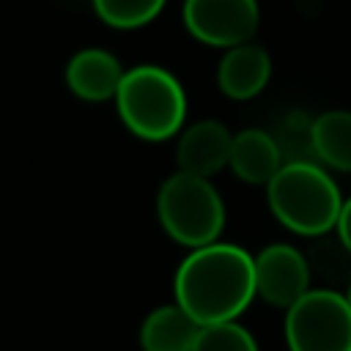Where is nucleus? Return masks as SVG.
I'll return each instance as SVG.
<instances>
[{
	"instance_id": "nucleus-1",
	"label": "nucleus",
	"mask_w": 351,
	"mask_h": 351,
	"mask_svg": "<svg viewBox=\"0 0 351 351\" xmlns=\"http://www.w3.org/2000/svg\"><path fill=\"white\" fill-rule=\"evenodd\" d=\"M173 291L200 326L236 321L255 296L252 255L225 241L195 247L176 269Z\"/></svg>"
},
{
	"instance_id": "nucleus-2",
	"label": "nucleus",
	"mask_w": 351,
	"mask_h": 351,
	"mask_svg": "<svg viewBox=\"0 0 351 351\" xmlns=\"http://www.w3.org/2000/svg\"><path fill=\"white\" fill-rule=\"evenodd\" d=\"M271 214L299 236H326L335 230L343 197L332 176L313 162H285L266 184Z\"/></svg>"
},
{
	"instance_id": "nucleus-3",
	"label": "nucleus",
	"mask_w": 351,
	"mask_h": 351,
	"mask_svg": "<svg viewBox=\"0 0 351 351\" xmlns=\"http://www.w3.org/2000/svg\"><path fill=\"white\" fill-rule=\"evenodd\" d=\"M115 107L132 134L148 143H159L184 126L186 93L167 69L134 66L121 80Z\"/></svg>"
},
{
	"instance_id": "nucleus-4",
	"label": "nucleus",
	"mask_w": 351,
	"mask_h": 351,
	"mask_svg": "<svg viewBox=\"0 0 351 351\" xmlns=\"http://www.w3.org/2000/svg\"><path fill=\"white\" fill-rule=\"evenodd\" d=\"M156 217L173 241L195 250L219 239L225 228V203L208 178L178 170L159 186Z\"/></svg>"
},
{
	"instance_id": "nucleus-5",
	"label": "nucleus",
	"mask_w": 351,
	"mask_h": 351,
	"mask_svg": "<svg viewBox=\"0 0 351 351\" xmlns=\"http://www.w3.org/2000/svg\"><path fill=\"white\" fill-rule=\"evenodd\" d=\"M288 351H351V304L337 291H307L285 310Z\"/></svg>"
},
{
	"instance_id": "nucleus-6",
	"label": "nucleus",
	"mask_w": 351,
	"mask_h": 351,
	"mask_svg": "<svg viewBox=\"0 0 351 351\" xmlns=\"http://www.w3.org/2000/svg\"><path fill=\"white\" fill-rule=\"evenodd\" d=\"M184 25L197 41L230 49L252 41L261 8L258 0H184Z\"/></svg>"
},
{
	"instance_id": "nucleus-7",
	"label": "nucleus",
	"mask_w": 351,
	"mask_h": 351,
	"mask_svg": "<svg viewBox=\"0 0 351 351\" xmlns=\"http://www.w3.org/2000/svg\"><path fill=\"white\" fill-rule=\"evenodd\" d=\"M255 296L271 307L288 310L310 291V263L307 255L291 244H269L255 258Z\"/></svg>"
},
{
	"instance_id": "nucleus-8",
	"label": "nucleus",
	"mask_w": 351,
	"mask_h": 351,
	"mask_svg": "<svg viewBox=\"0 0 351 351\" xmlns=\"http://www.w3.org/2000/svg\"><path fill=\"white\" fill-rule=\"evenodd\" d=\"M230 143L233 134L214 118H203L189 123L176 143V162L178 170L211 178L222 167H228L230 159Z\"/></svg>"
},
{
	"instance_id": "nucleus-9",
	"label": "nucleus",
	"mask_w": 351,
	"mask_h": 351,
	"mask_svg": "<svg viewBox=\"0 0 351 351\" xmlns=\"http://www.w3.org/2000/svg\"><path fill=\"white\" fill-rule=\"evenodd\" d=\"M123 74L126 71L118 63V58L112 52H107V49H99V47L80 49L66 63V85H69V90L77 99L90 101V104L115 99Z\"/></svg>"
},
{
	"instance_id": "nucleus-10",
	"label": "nucleus",
	"mask_w": 351,
	"mask_h": 351,
	"mask_svg": "<svg viewBox=\"0 0 351 351\" xmlns=\"http://www.w3.org/2000/svg\"><path fill=\"white\" fill-rule=\"evenodd\" d=\"M271 77V58L263 47L244 41L225 49L217 66V85L233 101L255 99Z\"/></svg>"
},
{
	"instance_id": "nucleus-11",
	"label": "nucleus",
	"mask_w": 351,
	"mask_h": 351,
	"mask_svg": "<svg viewBox=\"0 0 351 351\" xmlns=\"http://www.w3.org/2000/svg\"><path fill=\"white\" fill-rule=\"evenodd\" d=\"M228 167L233 170L236 178L252 186H266L274 178V173L282 167L280 145L263 129H244L233 134Z\"/></svg>"
},
{
	"instance_id": "nucleus-12",
	"label": "nucleus",
	"mask_w": 351,
	"mask_h": 351,
	"mask_svg": "<svg viewBox=\"0 0 351 351\" xmlns=\"http://www.w3.org/2000/svg\"><path fill=\"white\" fill-rule=\"evenodd\" d=\"M200 324L178 304H162L151 310L140 326L143 351H192Z\"/></svg>"
},
{
	"instance_id": "nucleus-13",
	"label": "nucleus",
	"mask_w": 351,
	"mask_h": 351,
	"mask_svg": "<svg viewBox=\"0 0 351 351\" xmlns=\"http://www.w3.org/2000/svg\"><path fill=\"white\" fill-rule=\"evenodd\" d=\"M310 145L332 170L351 173V110L321 112L310 126Z\"/></svg>"
},
{
	"instance_id": "nucleus-14",
	"label": "nucleus",
	"mask_w": 351,
	"mask_h": 351,
	"mask_svg": "<svg viewBox=\"0 0 351 351\" xmlns=\"http://www.w3.org/2000/svg\"><path fill=\"white\" fill-rule=\"evenodd\" d=\"M165 3L167 0H93V11L104 25L132 30L156 19Z\"/></svg>"
},
{
	"instance_id": "nucleus-15",
	"label": "nucleus",
	"mask_w": 351,
	"mask_h": 351,
	"mask_svg": "<svg viewBox=\"0 0 351 351\" xmlns=\"http://www.w3.org/2000/svg\"><path fill=\"white\" fill-rule=\"evenodd\" d=\"M192 351H258V343L239 321H219L200 326Z\"/></svg>"
},
{
	"instance_id": "nucleus-16",
	"label": "nucleus",
	"mask_w": 351,
	"mask_h": 351,
	"mask_svg": "<svg viewBox=\"0 0 351 351\" xmlns=\"http://www.w3.org/2000/svg\"><path fill=\"white\" fill-rule=\"evenodd\" d=\"M335 230H337V239H340V241L346 244V250L351 252V197L343 200V208H340V217H337Z\"/></svg>"
},
{
	"instance_id": "nucleus-17",
	"label": "nucleus",
	"mask_w": 351,
	"mask_h": 351,
	"mask_svg": "<svg viewBox=\"0 0 351 351\" xmlns=\"http://www.w3.org/2000/svg\"><path fill=\"white\" fill-rule=\"evenodd\" d=\"M346 302L351 304V280H348V291H346Z\"/></svg>"
}]
</instances>
